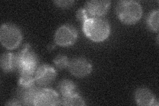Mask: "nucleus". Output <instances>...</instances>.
Returning a JSON list of instances; mask_svg holds the SVG:
<instances>
[{"label":"nucleus","mask_w":159,"mask_h":106,"mask_svg":"<svg viewBox=\"0 0 159 106\" xmlns=\"http://www.w3.org/2000/svg\"><path fill=\"white\" fill-rule=\"evenodd\" d=\"M116 12L119 20L127 25L137 23L143 15V10L140 3L132 0L119 2L117 4Z\"/></svg>","instance_id":"f03ea898"},{"label":"nucleus","mask_w":159,"mask_h":106,"mask_svg":"<svg viewBox=\"0 0 159 106\" xmlns=\"http://www.w3.org/2000/svg\"><path fill=\"white\" fill-rule=\"evenodd\" d=\"M40 89L41 88L36 86L35 85L29 88L21 87L19 90L18 99L22 105H34V99Z\"/></svg>","instance_id":"9b49d317"},{"label":"nucleus","mask_w":159,"mask_h":106,"mask_svg":"<svg viewBox=\"0 0 159 106\" xmlns=\"http://www.w3.org/2000/svg\"><path fill=\"white\" fill-rule=\"evenodd\" d=\"M86 105L83 98L77 93L66 96H62L60 99L59 105Z\"/></svg>","instance_id":"2eb2a0df"},{"label":"nucleus","mask_w":159,"mask_h":106,"mask_svg":"<svg viewBox=\"0 0 159 106\" xmlns=\"http://www.w3.org/2000/svg\"><path fill=\"white\" fill-rule=\"evenodd\" d=\"M58 7L62 8H68L72 6V5L75 3L74 1H55L54 2Z\"/></svg>","instance_id":"6ab92c4d"},{"label":"nucleus","mask_w":159,"mask_h":106,"mask_svg":"<svg viewBox=\"0 0 159 106\" xmlns=\"http://www.w3.org/2000/svg\"><path fill=\"white\" fill-rule=\"evenodd\" d=\"M57 77L55 69L51 66L43 64L37 68L34 73V80L39 86L46 87L54 81Z\"/></svg>","instance_id":"0eeeda50"},{"label":"nucleus","mask_w":159,"mask_h":106,"mask_svg":"<svg viewBox=\"0 0 159 106\" xmlns=\"http://www.w3.org/2000/svg\"><path fill=\"white\" fill-rule=\"evenodd\" d=\"M60 99L58 94L54 90L42 88L39 90L34 105H59Z\"/></svg>","instance_id":"6e6552de"},{"label":"nucleus","mask_w":159,"mask_h":106,"mask_svg":"<svg viewBox=\"0 0 159 106\" xmlns=\"http://www.w3.org/2000/svg\"><path fill=\"white\" fill-rule=\"evenodd\" d=\"M53 62L57 68L58 70H63L66 68H68L69 64L68 58L65 55L59 54L54 59Z\"/></svg>","instance_id":"f3484780"},{"label":"nucleus","mask_w":159,"mask_h":106,"mask_svg":"<svg viewBox=\"0 0 159 106\" xmlns=\"http://www.w3.org/2000/svg\"><path fill=\"white\" fill-rule=\"evenodd\" d=\"M136 103L141 106L158 105V101L151 90L147 88H141L136 90L135 94Z\"/></svg>","instance_id":"9d476101"},{"label":"nucleus","mask_w":159,"mask_h":106,"mask_svg":"<svg viewBox=\"0 0 159 106\" xmlns=\"http://www.w3.org/2000/svg\"><path fill=\"white\" fill-rule=\"evenodd\" d=\"M22 33L16 25L4 23L0 29V41L3 46L9 50L16 48L21 44Z\"/></svg>","instance_id":"7ed1b4c3"},{"label":"nucleus","mask_w":159,"mask_h":106,"mask_svg":"<svg viewBox=\"0 0 159 106\" xmlns=\"http://www.w3.org/2000/svg\"><path fill=\"white\" fill-rule=\"evenodd\" d=\"M158 10L156 9L153 10L147 18V26L152 31L157 32L158 31Z\"/></svg>","instance_id":"dca6fc26"},{"label":"nucleus","mask_w":159,"mask_h":106,"mask_svg":"<svg viewBox=\"0 0 159 106\" xmlns=\"http://www.w3.org/2000/svg\"><path fill=\"white\" fill-rule=\"evenodd\" d=\"M83 32L86 36L93 42H102L108 38L110 34V25L106 19L90 17L83 23Z\"/></svg>","instance_id":"f257e3e1"},{"label":"nucleus","mask_w":159,"mask_h":106,"mask_svg":"<svg viewBox=\"0 0 159 106\" xmlns=\"http://www.w3.org/2000/svg\"><path fill=\"white\" fill-rule=\"evenodd\" d=\"M6 105H22V104L21 103V102L19 100V99H14L10 101L9 103H7Z\"/></svg>","instance_id":"aec40b11"},{"label":"nucleus","mask_w":159,"mask_h":106,"mask_svg":"<svg viewBox=\"0 0 159 106\" xmlns=\"http://www.w3.org/2000/svg\"><path fill=\"white\" fill-rule=\"evenodd\" d=\"M76 18L79 21H81L83 23L85 22L89 18L87 12L84 8L79 9L76 13Z\"/></svg>","instance_id":"a211bd4d"},{"label":"nucleus","mask_w":159,"mask_h":106,"mask_svg":"<svg viewBox=\"0 0 159 106\" xmlns=\"http://www.w3.org/2000/svg\"><path fill=\"white\" fill-rule=\"evenodd\" d=\"M68 68L70 73L78 78L86 77L92 72L91 62L84 57H76L69 60Z\"/></svg>","instance_id":"423d86ee"},{"label":"nucleus","mask_w":159,"mask_h":106,"mask_svg":"<svg viewBox=\"0 0 159 106\" xmlns=\"http://www.w3.org/2000/svg\"><path fill=\"white\" fill-rule=\"evenodd\" d=\"M78 38L77 30L70 25H63L54 35V41L62 47L71 46L76 43Z\"/></svg>","instance_id":"39448f33"},{"label":"nucleus","mask_w":159,"mask_h":106,"mask_svg":"<svg viewBox=\"0 0 159 106\" xmlns=\"http://www.w3.org/2000/svg\"><path fill=\"white\" fill-rule=\"evenodd\" d=\"M19 84L20 87L29 88L33 86L35 83L34 80V73L35 71L19 70Z\"/></svg>","instance_id":"ddd939ff"},{"label":"nucleus","mask_w":159,"mask_h":106,"mask_svg":"<svg viewBox=\"0 0 159 106\" xmlns=\"http://www.w3.org/2000/svg\"><path fill=\"white\" fill-rule=\"evenodd\" d=\"M18 61V69L36 71L38 59L31 46L25 44L17 54Z\"/></svg>","instance_id":"20e7f679"},{"label":"nucleus","mask_w":159,"mask_h":106,"mask_svg":"<svg viewBox=\"0 0 159 106\" xmlns=\"http://www.w3.org/2000/svg\"><path fill=\"white\" fill-rule=\"evenodd\" d=\"M58 88L62 96H66L76 93V85L71 80H62L58 84Z\"/></svg>","instance_id":"4468645a"},{"label":"nucleus","mask_w":159,"mask_h":106,"mask_svg":"<svg viewBox=\"0 0 159 106\" xmlns=\"http://www.w3.org/2000/svg\"><path fill=\"white\" fill-rule=\"evenodd\" d=\"M2 69L6 72H9L18 68V61L17 54L11 53H3L0 59Z\"/></svg>","instance_id":"f8f14e48"},{"label":"nucleus","mask_w":159,"mask_h":106,"mask_svg":"<svg viewBox=\"0 0 159 106\" xmlns=\"http://www.w3.org/2000/svg\"><path fill=\"white\" fill-rule=\"evenodd\" d=\"M109 1H88L84 6V9L90 17H100L104 16L110 6Z\"/></svg>","instance_id":"1a4fd4ad"}]
</instances>
